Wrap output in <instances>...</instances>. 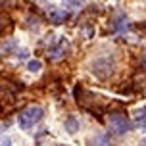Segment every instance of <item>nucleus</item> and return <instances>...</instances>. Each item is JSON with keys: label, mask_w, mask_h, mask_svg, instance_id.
<instances>
[{"label": "nucleus", "mask_w": 146, "mask_h": 146, "mask_svg": "<svg viewBox=\"0 0 146 146\" xmlns=\"http://www.w3.org/2000/svg\"><path fill=\"white\" fill-rule=\"evenodd\" d=\"M27 56H29L27 50H17V58H27Z\"/></svg>", "instance_id": "obj_12"}, {"label": "nucleus", "mask_w": 146, "mask_h": 146, "mask_svg": "<svg viewBox=\"0 0 146 146\" xmlns=\"http://www.w3.org/2000/svg\"><path fill=\"white\" fill-rule=\"evenodd\" d=\"M42 67V64H40V60H31L29 64H27V69L29 71H33V73H36L38 69Z\"/></svg>", "instance_id": "obj_10"}, {"label": "nucleus", "mask_w": 146, "mask_h": 146, "mask_svg": "<svg viewBox=\"0 0 146 146\" xmlns=\"http://www.w3.org/2000/svg\"><path fill=\"white\" fill-rule=\"evenodd\" d=\"M131 121L127 119V117L123 115V113H111L110 115V129H111V133L113 135H125L127 131H131Z\"/></svg>", "instance_id": "obj_2"}, {"label": "nucleus", "mask_w": 146, "mask_h": 146, "mask_svg": "<svg viewBox=\"0 0 146 146\" xmlns=\"http://www.w3.org/2000/svg\"><path fill=\"white\" fill-rule=\"evenodd\" d=\"M66 131L69 133V135H75L77 133V129H79V121H77V117L75 115H69V117H66Z\"/></svg>", "instance_id": "obj_6"}, {"label": "nucleus", "mask_w": 146, "mask_h": 146, "mask_svg": "<svg viewBox=\"0 0 146 146\" xmlns=\"http://www.w3.org/2000/svg\"><path fill=\"white\" fill-rule=\"evenodd\" d=\"M92 71H94L98 77L106 79V77H110V75L113 73V62H111V60H108V58L96 60L94 64H92Z\"/></svg>", "instance_id": "obj_3"}, {"label": "nucleus", "mask_w": 146, "mask_h": 146, "mask_svg": "<svg viewBox=\"0 0 146 146\" xmlns=\"http://www.w3.org/2000/svg\"><path fill=\"white\" fill-rule=\"evenodd\" d=\"M64 6L77 10V8H83V6H85V0H64Z\"/></svg>", "instance_id": "obj_8"}, {"label": "nucleus", "mask_w": 146, "mask_h": 146, "mask_svg": "<svg viewBox=\"0 0 146 146\" xmlns=\"http://www.w3.org/2000/svg\"><path fill=\"white\" fill-rule=\"evenodd\" d=\"M48 17H50L52 23H64L67 19V12H64V10H52L48 14Z\"/></svg>", "instance_id": "obj_5"}, {"label": "nucleus", "mask_w": 146, "mask_h": 146, "mask_svg": "<svg viewBox=\"0 0 146 146\" xmlns=\"http://www.w3.org/2000/svg\"><path fill=\"white\" fill-rule=\"evenodd\" d=\"M66 50H67V42L66 40H60L56 46H50L48 48V58L50 60H60L66 56Z\"/></svg>", "instance_id": "obj_4"}, {"label": "nucleus", "mask_w": 146, "mask_h": 146, "mask_svg": "<svg viewBox=\"0 0 146 146\" xmlns=\"http://www.w3.org/2000/svg\"><path fill=\"white\" fill-rule=\"evenodd\" d=\"M125 27H127V17H125V15H119L115 19V23H113V29L121 31V29H125Z\"/></svg>", "instance_id": "obj_9"}, {"label": "nucleus", "mask_w": 146, "mask_h": 146, "mask_svg": "<svg viewBox=\"0 0 146 146\" xmlns=\"http://www.w3.org/2000/svg\"><path fill=\"white\" fill-rule=\"evenodd\" d=\"M44 115V110L40 106H29V108H25L23 111H19V115H17V123H19V129L23 131H29L31 127H35Z\"/></svg>", "instance_id": "obj_1"}, {"label": "nucleus", "mask_w": 146, "mask_h": 146, "mask_svg": "<svg viewBox=\"0 0 146 146\" xmlns=\"http://www.w3.org/2000/svg\"><path fill=\"white\" fill-rule=\"evenodd\" d=\"M92 146H111V144H110V137L106 135V133L96 135L94 140H92Z\"/></svg>", "instance_id": "obj_7"}, {"label": "nucleus", "mask_w": 146, "mask_h": 146, "mask_svg": "<svg viewBox=\"0 0 146 146\" xmlns=\"http://www.w3.org/2000/svg\"><path fill=\"white\" fill-rule=\"evenodd\" d=\"M139 146H146V137H144L142 140H140V144H139Z\"/></svg>", "instance_id": "obj_13"}, {"label": "nucleus", "mask_w": 146, "mask_h": 146, "mask_svg": "<svg viewBox=\"0 0 146 146\" xmlns=\"http://www.w3.org/2000/svg\"><path fill=\"white\" fill-rule=\"evenodd\" d=\"M0 146H12V139L10 137H0Z\"/></svg>", "instance_id": "obj_11"}]
</instances>
